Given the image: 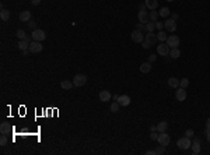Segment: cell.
<instances>
[{"label":"cell","instance_id":"1","mask_svg":"<svg viewBox=\"0 0 210 155\" xmlns=\"http://www.w3.org/2000/svg\"><path fill=\"white\" fill-rule=\"evenodd\" d=\"M177 145L181 148V150H188V148H191V145H192V140L185 136V137H182V138L178 140Z\"/></svg>","mask_w":210,"mask_h":155},{"label":"cell","instance_id":"2","mask_svg":"<svg viewBox=\"0 0 210 155\" xmlns=\"http://www.w3.org/2000/svg\"><path fill=\"white\" fill-rule=\"evenodd\" d=\"M132 41L133 42H136V43H142L143 41H144V36H143V31H140V30H134V31H132Z\"/></svg>","mask_w":210,"mask_h":155},{"label":"cell","instance_id":"3","mask_svg":"<svg viewBox=\"0 0 210 155\" xmlns=\"http://www.w3.org/2000/svg\"><path fill=\"white\" fill-rule=\"evenodd\" d=\"M32 41H38V42H42V41H45V38H46V34H45V31H42V30H34L32 34Z\"/></svg>","mask_w":210,"mask_h":155},{"label":"cell","instance_id":"4","mask_svg":"<svg viewBox=\"0 0 210 155\" xmlns=\"http://www.w3.org/2000/svg\"><path fill=\"white\" fill-rule=\"evenodd\" d=\"M87 83V76L85 74H76L73 78V84L76 87H83Z\"/></svg>","mask_w":210,"mask_h":155},{"label":"cell","instance_id":"5","mask_svg":"<svg viewBox=\"0 0 210 155\" xmlns=\"http://www.w3.org/2000/svg\"><path fill=\"white\" fill-rule=\"evenodd\" d=\"M164 27H165V30L168 32H175L177 31V21L172 20V18H168V20H165Z\"/></svg>","mask_w":210,"mask_h":155},{"label":"cell","instance_id":"6","mask_svg":"<svg viewBox=\"0 0 210 155\" xmlns=\"http://www.w3.org/2000/svg\"><path fill=\"white\" fill-rule=\"evenodd\" d=\"M170 51H171V48L165 43V42H162L161 45H158L157 46V53L160 55V56H170Z\"/></svg>","mask_w":210,"mask_h":155},{"label":"cell","instance_id":"7","mask_svg":"<svg viewBox=\"0 0 210 155\" xmlns=\"http://www.w3.org/2000/svg\"><path fill=\"white\" fill-rule=\"evenodd\" d=\"M179 38H178L177 35H170L168 38H167V41H165V43L172 49V48H178V45H179Z\"/></svg>","mask_w":210,"mask_h":155},{"label":"cell","instance_id":"8","mask_svg":"<svg viewBox=\"0 0 210 155\" xmlns=\"http://www.w3.org/2000/svg\"><path fill=\"white\" fill-rule=\"evenodd\" d=\"M44 51V45L41 43V42H38V41H32L31 43H30V52L31 53H39V52Z\"/></svg>","mask_w":210,"mask_h":155},{"label":"cell","instance_id":"9","mask_svg":"<svg viewBox=\"0 0 210 155\" xmlns=\"http://www.w3.org/2000/svg\"><path fill=\"white\" fill-rule=\"evenodd\" d=\"M158 144L160 145H162V147H167L168 144H170V141H171V138H170V136L165 133V131H162V133H160L158 134Z\"/></svg>","mask_w":210,"mask_h":155},{"label":"cell","instance_id":"10","mask_svg":"<svg viewBox=\"0 0 210 155\" xmlns=\"http://www.w3.org/2000/svg\"><path fill=\"white\" fill-rule=\"evenodd\" d=\"M186 89L185 88H182V87H178L177 88V92H175V98H177V101L179 102H184L185 99H186Z\"/></svg>","mask_w":210,"mask_h":155},{"label":"cell","instance_id":"11","mask_svg":"<svg viewBox=\"0 0 210 155\" xmlns=\"http://www.w3.org/2000/svg\"><path fill=\"white\" fill-rule=\"evenodd\" d=\"M202 141H200V138L197 137H193V140H192V145H191V148H192V152L193 154H199L200 152V150H202Z\"/></svg>","mask_w":210,"mask_h":155},{"label":"cell","instance_id":"12","mask_svg":"<svg viewBox=\"0 0 210 155\" xmlns=\"http://www.w3.org/2000/svg\"><path fill=\"white\" fill-rule=\"evenodd\" d=\"M144 41H147V42L153 46V45H156V43H157L158 38H157V35H154V32H147L146 36H144Z\"/></svg>","mask_w":210,"mask_h":155},{"label":"cell","instance_id":"13","mask_svg":"<svg viewBox=\"0 0 210 155\" xmlns=\"http://www.w3.org/2000/svg\"><path fill=\"white\" fill-rule=\"evenodd\" d=\"M130 101H132V99H130L129 95H121V97L118 98V102H119L121 106H129Z\"/></svg>","mask_w":210,"mask_h":155},{"label":"cell","instance_id":"14","mask_svg":"<svg viewBox=\"0 0 210 155\" xmlns=\"http://www.w3.org/2000/svg\"><path fill=\"white\" fill-rule=\"evenodd\" d=\"M139 22H142V24H146V22H148L150 21V17H148V14H147V11L146 10H142V11H139Z\"/></svg>","mask_w":210,"mask_h":155},{"label":"cell","instance_id":"15","mask_svg":"<svg viewBox=\"0 0 210 155\" xmlns=\"http://www.w3.org/2000/svg\"><path fill=\"white\" fill-rule=\"evenodd\" d=\"M111 98H112V95L109 94V91H105V89H104V91L99 92V101H101V102H108Z\"/></svg>","mask_w":210,"mask_h":155},{"label":"cell","instance_id":"16","mask_svg":"<svg viewBox=\"0 0 210 155\" xmlns=\"http://www.w3.org/2000/svg\"><path fill=\"white\" fill-rule=\"evenodd\" d=\"M30 20H31V13H30L28 10H24V11L20 13V21H23V22H28Z\"/></svg>","mask_w":210,"mask_h":155},{"label":"cell","instance_id":"17","mask_svg":"<svg viewBox=\"0 0 210 155\" xmlns=\"http://www.w3.org/2000/svg\"><path fill=\"white\" fill-rule=\"evenodd\" d=\"M144 4L148 10H156L158 7V1L157 0H144Z\"/></svg>","mask_w":210,"mask_h":155},{"label":"cell","instance_id":"18","mask_svg":"<svg viewBox=\"0 0 210 155\" xmlns=\"http://www.w3.org/2000/svg\"><path fill=\"white\" fill-rule=\"evenodd\" d=\"M168 87H171V88H175V89H177L178 87H179V80L175 78V77H170V78H168Z\"/></svg>","mask_w":210,"mask_h":155},{"label":"cell","instance_id":"19","mask_svg":"<svg viewBox=\"0 0 210 155\" xmlns=\"http://www.w3.org/2000/svg\"><path fill=\"white\" fill-rule=\"evenodd\" d=\"M17 45H18V49H20V51H27V49H30V42H27V41H24V39H21Z\"/></svg>","mask_w":210,"mask_h":155},{"label":"cell","instance_id":"20","mask_svg":"<svg viewBox=\"0 0 210 155\" xmlns=\"http://www.w3.org/2000/svg\"><path fill=\"white\" fill-rule=\"evenodd\" d=\"M140 71H142V73H150V71H151V63H150V62L142 63V64H140Z\"/></svg>","mask_w":210,"mask_h":155},{"label":"cell","instance_id":"21","mask_svg":"<svg viewBox=\"0 0 210 155\" xmlns=\"http://www.w3.org/2000/svg\"><path fill=\"white\" fill-rule=\"evenodd\" d=\"M167 129H168V123H167V122H160V123L157 124V131H158V133L167 131Z\"/></svg>","mask_w":210,"mask_h":155},{"label":"cell","instance_id":"22","mask_svg":"<svg viewBox=\"0 0 210 155\" xmlns=\"http://www.w3.org/2000/svg\"><path fill=\"white\" fill-rule=\"evenodd\" d=\"M154 28H156V24H154L153 21H148V22H146L144 24V31L146 32H153Z\"/></svg>","mask_w":210,"mask_h":155},{"label":"cell","instance_id":"23","mask_svg":"<svg viewBox=\"0 0 210 155\" xmlns=\"http://www.w3.org/2000/svg\"><path fill=\"white\" fill-rule=\"evenodd\" d=\"M9 131H10L9 123H1V124H0V133H1V134H9Z\"/></svg>","mask_w":210,"mask_h":155},{"label":"cell","instance_id":"24","mask_svg":"<svg viewBox=\"0 0 210 155\" xmlns=\"http://www.w3.org/2000/svg\"><path fill=\"white\" fill-rule=\"evenodd\" d=\"M0 18H1V21H7V20L10 18V11L6 10V9H3V10L0 11Z\"/></svg>","mask_w":210,"mask_h":155},{"label":"cell","instance_id":"25","mask_svg":"<svg viewBox=\"0 0 210 155\" xmlns=\"http://www.w3.org/2000/svg\"><path fill=\"white\" fill-rule=\"evenodd\" d=\"M170 56H171L172 59H178V57L181 56V51H179L178 48H172V49L170 51Z\"/></svg>","mask_w":210,"mask_h":155},{"label":"cell","instance_id":"26","mask_svg":"<svg viewBox=\"0 0 210 155\" xmlns=\"http://www.w3.org/2000/svg\"><path fill=\"white\" fill-rule=\"evenodd\" d=\"M74 85L72 81H67V80H65V81H62L60 83V87L63 88V89H72V87Z\"/></svg>","mask_w":210,"mask_h":155},{"label":"cell","instance_id":"27","mask_svg":"<svg viewBox=\"0 0 210 155\" xmlns=\"http://www.w3.org/2000/svg\"><path fill=\"white\" fill-rule=\"evenodd\" d=\"M170 9L168 7H161L160 9V11H158V14H160V17H167V16H170Z\"/></svg>","mask_w":210,"mask_h":155},{"label":"cell","instance_id":"28","mask_svg":"<svg viewBox=\"0 0 210 155\" xmlns=\"http://www.w3.org/2000/svg\"><path fill=\"white\" fill-rule=\"evenodd\" d=\"M158 16H160V14H158V13H157L156 10H151V13L148 14V17H150V21H153V22H156V20L158 18Z\"/></svg>","mask_w":210,"mask_h":155},{"label":"cell","instance_id":"29","mask_svg":"<svg viewBox=\"0 0 210 155\" xmlns=\"http://www.w3.org/2000/svg\"><path fill=\"white\" fill-rule=\"evenodd\" d=\"M157 38H158V41H161V42H165L168 36H167V35H165V32H164V31L161 30V31H158V34H157Z\"/></svg>","mask_w":210,"mask_h":155},{"label":"cell","instance_id":"30","mask_svg":"<svg viewBox=\"0 0 210 155\" xmlns=\"http://www.w3.org/2000/svg\"><path fill=\"white\" fill-rule=\"evenodd\" d=\"M16 35L18 36V39H25V38H27V34H25L24 30H18Z\"/></svg>","mask_w":210,"mask_h":155},{"label":"cell","instance_id":"31","mask_svg":"<svg viewBox=\"0 0 210 155\" xmlns=\"http://www.w3.org/2000/svg\"><path fill=\"white\" fill-rule=\"evenodd\" d=\"M7 143H9V140L6 137V134H1V137H0V145H1V147H6Z\"/></svg>","mask_w":210,"mask_h":155},{"label":"cell","instance_id":"32","mask_svg":"<svg viewBox=\"0 0 210 155\" xmlns=\"http://www.w3.org/2000/svg\"><path fill=\"white\" fill-rule=\"evenodd\" d=\"M119 106H121V105H119V102H118V101H116V102H113L112 105H111V112L116 113V112L119 110Z\"/></svg>","mask_w":210,"mask_h":155},{"label":"cell","instance_id":"33","mask_svg":"<svg viewBox=\"0 0 210 155\" xmlns=\"http://www.w3.org/2000/svg\"><path fill=\"white\" fill-rule=\"evenodd\" d=\"M188 85H189V80H188V78H182V80H179V87L186 88Z\"/></svg>","mask_w":210,"mask_h":155},{"label":"cell","instance_id":"34","mask_svg":"<svg viewBox=\"0 0 210 155\" xmlns=\"http://www.w3.org/2000/svg\"><path fill=\"white\" fill-rule=\"evenodd\" d=\"M164 151H165V147H162V145H160L158 148H156V150H154V152H156V154H158V155L164 154Z\"/></svg>","mask_w":210,"mask_h":155},{"label":"cell","instance_id":"35","mask_svg":"<svg viewBox=\"0 0 210 155\" xmlns=\"http://www.w3.org/2000/svg\"><path fill=\"white\" fill-rule=\"evenodd\" d=\"M185 136H186V137H189V138H192L195 136V131L192 130V129H188V130L185 131Z\"/></svg>","mask_w":210,"mask_h":155},{"label":"cell","instance_id":"36","mask_svg":"<svg viewBox=\"0 0 210 155\" xmlns=\"http://www.w3.org/2000/svg\"><path fill=\"white\" fill-rule=\"evenodd\" d=\"M27 25H28V28H30V30H31V28H32V30H35V27H36V22H35L34 20H30Z\"/></svg>","mask_w":210,"mask_h":155},{"label":"cell","instance_id":"37","mask_svg":"<svg viewBox=\"0 0 210 155\" xmlns=\"http://www.w3.org/2000/svg\"><path fill=\"white\" fill-rule=\"evenodd\" d=\"M150 138H151L153 141H156V140H158V134H157L156 131H151V134H150Z\"/></svg>","mask_w":210,"mask_h":155},{"label":"cell","instance_id":"38","mask_svg":"<svg viewBox=\"0 0 210 155\" xmlns=\"http://www.w3.org/2000/svg\"><path fill=\"white\" fill-rule=\"evenodd\" d=\"M156 60H157V56H156V55H150V56H148V62H150V63H154Z\"/></svg>","mask_w":210,"mask_h":155},{"label":"cell","instance_id":"39","mask_svg":"<svg viewBox=\"0 0 210 155\" xmlns=\"http://www.w3.org/2000/svg\"><path fill=\"white\" fill-rule=\"evenodd\" d=\"M136 30H140V31H144V24H142V22H139V24H136Z\"/></svg>","mask_w":210,"mask_h":155},{"label":"cell","instance_id":"40","mask_svg":"<svg viewBox=\"0 0 210 155\" xmlns=\"http://www.w3.org/2000/svg\"><path fill=\"white\" fill-rule=\"evenodd\" d=\"M156 28L161 31L162 28H164V22H156Z\"/></svg>","mask_w":210,"mask_h":155},{"label":"cell","instance_id":"41","mask_svg":"<svg viewBox=\"0 0 210 155\" xmlns=\"http://www.w3.org/2000/svg\"><path fill=\"white\" fill-rule=\"evenodd\" d=\"M142 43H143V48H144V49H148V48H150V46H151V45H150V43H148V42H147V41H143V42H142Z\"/></svg>","mask_w":210,"mask_h":155},{"label":"cell","instance_id":"42","mask_svg":"<svg viewBox=\"0 0 210 155\" xmlns=\"http://www.w3.org/2000/svg\"><path fill=\"white\" fill-rule=\"evenodd\" d=\"M171 18H172V20H175V21H178V18H179V16H178L177 13H174V14L171 16Z\"/></svg>","mask_w":210,"mask_h":155},{"label":"cell","instance_id":"43","mask_svg":"<svg viewBox=\"0 0 210 155\" xmlns=\"http://www.w3.org/2000/svg\"><path fill=\"white\" fill-rule=\"evenodd\" d=\"M154 150H148V151H146V155H154Z\"/></svg>","mask_w":210,"mask_h":155},{"label":"cell","instance_id":"44","mask_svg":"<svg viewBox=\"0 0 210 155\" xmlns=\"http://www.w3.org/2000/svg\"><path fill=\"white\" fill-rule=\"evenodd\" d=\"M206 138H207V141L210 143V130H207V129H206Z\"/></svg>","mask_w":210,"mask_h":155},{"label":"cell","instance_id":"45","mask_svg":"<svg viewBox=\"0 0 210 155\" xmlns=\"http://www.w3.org/2000/svg\"><path fill=\"white\" fill-rule=\"evenodd\" d=\"M31 3H32L34 6H38V4L41 3V0H31Z\"/></svg>","mask_w":210,"mask_h":155},{"label":"cell","instance_id":"46","mask_svg":"<svg viewBox=\"0 0 210 155\" xmlns=\"http://www.w3.org/2000/svg\"><path fill=\"white\" fill-rule=\"evenodd\" d=\"M146 9H147V7H146V4H143V3L139 6V10H140V11H142V10H146Z\"/></svg>","mask_w":210,"mask_h":155},{"label":"cell","instance_id":"47","mask_svg":"<svg viewBox=\"0 0 210 155\" xmlns=\"http://www.w3.org/2000/svg\"><path fill=\"white\" fill-rule=\"evenodd\" d=\"M206 129H207V130H210V118L207 119V120H206Z\"/></svg>","mask_w":210,"mask_h":155},{"label":"cell","instance_id":"48","mask_svg":"<svg viewBox=\"0 0 210 155\" xmlns=\"http://www.w3.org/2000/svg\"><path fill=\"white\" fill-rule=\"evenodd\" d=\"M150 130H151V131H157V126H154V124L150 126Z\"/></svg>","mask_w":210,"mask_h":155},{"label":"cell","instance_id":"49","mask_svg":"<svg viewBox=\"0 0 210 155\" xmlns=\"http://www.w3.org/2000/svg\"><path fill=\"white\" fill-rule=\"evenodd\" d=\"M28 53H30V49H27V51H23V55H24V56H27Z\"/></svg>","mask_w":210,"mask_h":155},{"label":"cell","instance_id":"50","mask_svg":"<svg viewBox=\"0 0 210 155\" xmlns=\"http://www.w3.org/2000/svg\"><path fill=\"white\" fill-rule=\"evenodd\" d=\"M112 98L115 99V101H118V98H119V95H112Z\"/></svg>","mask_w":210,"mask_h":155},{"label":"cell","instance_id":"51","mask_svg":"<svg viewBox=\"0 0 210 155\" xmlns=\"http://www.w3.org/2000/svg\"><path fill=\"white\" fill-rule=\"evenodd\" d=\"M167 1H174V0H167Z\"/></svg>","mask_w":210,"mask_h":155}]
</instances>
